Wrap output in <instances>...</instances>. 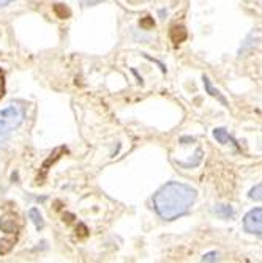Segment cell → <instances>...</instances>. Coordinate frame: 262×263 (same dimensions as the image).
<instances>
[{
  "label": "cell",
  "instance_id": "1",
  "mask_svg": "<svg viewBox=\"0 0 262 263\" xmlns=\"http://www.w3.org/2000/svg\"><path fill=\"white\" fill-rule=\"evenodd\" d=\"M196 197H198V192L191 186L171 181L154 195V206L161 219L174 221V219L188 214Z\"/></svg>",
  "mask_w": 262,
  "mask_h": 263
},
{
  "label": "cell",
  "instance_id": "2",
  "mask_svg": "<svg viewBox=\"0 0 262 263\" xmlns=\"http://www.w3.org/2000/svg\"><path fill=\"white\" fill-rule=\"evenodd\" d=\"M26 112L19 104H10L5 109H0V136L8 137V134L19 128L24 122Z\"/></svg>",
  "mask_w": 262,
  "mask_h": 263
},
{
  "label": "cell",
  "instance_id": "3",
  "mask_svg": "<svg viewBox=\"0 0 262 263\" xmlns=\"http://www.w3.org/2000/svg\"><path fill=\"white\" fill-rule=\"evenodd\" d=\"M245 232L262 238V208H254L245 214L243 217Z\"/></svg>",
  "mask_w": 262,
  "mask_h": 263
},
{
  "label": "cell",
  "instance_id": "4",
  "mask_svg": "<svg viewBox=\"0 0 262 263\" xmlns=\"http://www.w3.org/2000/svg\"><path fill=\"white\" fill-rule=\"evenodd\" d=\"M0 230H2V232H7V233L16 235L18 230H19V225L16 224L15 217H12V216H0Z\"/></svg>",
  "mask_w": 262,
  "mask_h": 263
},
{
  "label": "cell",
  "instance_id": "5",
  "mask_svg": "<svg viewBox=\"0 0 262 263\" xmlns=\"http://www.w3.org/2000/svg\"><path fill=\"white\" fill-rule=\"evenodd\" d=\"M213 137L220 142V144H232L234 147L238 148V144H237V140L227 133V131L224 128H215L213 129Z\"/></svg>",
  "mask_w": 262,
  "mask_h": 263
},
{
  "label": "cell",
  "instance_id": "6",
  "mask_svg": "<svg viewBox=\"0 0 262 263\" xmlns=\"http://www.w3.org/2000/svg\"><path fill=\"white\" fill-rule=\"evenodd\" d=\"M202 82H204V87H205V92H207V93H209L210 96H213V98H216V100H220V101L223 103V106H227L226 98L215 89V87L212 85V82H210V79L207 78V76H202Z\"/></svg>",
  "mask_w": 262,
  "mask_h": 263
},
{
  "label": "cell",
  "instance_id": "7",
  "mask_svg": "<svg viewBox=\"0 0 262 263\" xmlns=\"http://www.w3.org/2000/svg\"><path fill=\"white\" fill-rule=\"evenodd\" d=\"M62 153H67V148H65V147H60V148H57V150H54V153L51 155V158H48L45 162H43V167H41V172H43V175H41V180L46 177V173H48V167L51 166V164H54V162H56V161L60 158Z\"/></svg>",
  "mask_w": 262,
  "mask_h": 263
},
{
  "label": "cell",
  "instance_id": "8",
  "mask_svg": "<svg viewBox=\"0 0 262 263\" xmlns=\"http://www.w3.org/2000/svg\"><path fill=\"white\" fill-rule=\"evenodd\" d=\"M171 40L174 45H180L185 40H187V30L183 26H174L171 29Z\"/></svg>",
  "mask_w": 262,
  "mask_h": 263
},
{
  "label": "cell",
  "instance_id": "9",
  "mask_svg": "<svg viewBox=\"0 0 262 263\" xmlns=\"http://www.w3.org/2000/svg\"><path fill=\"white\" fill-rule=\"evenodd\" d=\"M215 213L220 216L221 219H232L234 217V210H232V206H229V205H216L215 206Z\"/></svg>",
  "mask_w": 262,
  "mask_h": 263
},
{
  "label": "cell",
  "instance_id": "10",
  "mask_svg": "<svg viewBox=\"0 0 262 263\" xmlns=\"http://www.w3.org/2000/svg\"><path fill=\"white\" fill-rule=\"evenodd\" d=\"M29 217L32 219V222L35 224V227L38 230H41L43 227H45V221H43V216H41L38 208H30V210H29Z\"/></svg>",
  "mask_w": 262,
  "mask_h": 263
},
{
  "label": "cell",
  "instance_id": "11",
  "mask_svg": "<svg viewBox=\"0 0 262 263\" xmlns=\"http://www.w3.org/2000/svg\"><path fill=\"white\" fill-rule=\"evenodd\" d=\"M16 244V236L13 238H4L0 239V255H5L8 254L10 250H12Z\"/></svg>",
  "mask_w": 262,
  "mask_h": 263
},
{
  "label": "cell",
  "instance_id": "12",
  "mask_svg": "<svg viewBox=\"0 0 262 263\" xmlns=\"http://www.w3.org/2000/svg\"><path fill=\"white\" fill-rule=\"evenodd\" d=\"M54 13H56L60 19H67L71 15L70 10L65 7V5H62V4H56V5H54Z\"/></svg>",
  "mask_w": 262,
  "mask_h": 263
},
{
  "label": "cell",
  "instance_id": "13",
  "mask_svg": "<svg viewBox=\"0 0 262 263\" xmlns=\"http://www.w3.org/2000/svg\"><path fill=\"white\" fill-rule=\"evenodd\" d=\"M248 197H249L251 200L262 202V183H259L257 186H254V188L248 192Z\"/></svg>",
  "mask_w": 262,
  "mask_h": 263
},
{
  "label": "cell",
  "instance_id": "14",
  "mask_svg": "<svg viewBox=\"0 0 262 263\" xmlns=\"http://www.w3.org/2000/svg\"><path fill=\"white\" fill-rule=\"evenodd\" d=\"M141 27L143 29H146V30H149V29H154L155 27V21H154V18H150V16H146V18H143L141 19Z\"/></svg>",
  "mask_w": 262,
  "mask_h": 263
},
{
  "label": "cell",
  "instance_id": "15",
  "mask_svg": "<svg viewBox=\"0 0 262 263\" xmlns=\"http://www.w3.org/2000/svg\"><path fill=\"white\" fill-rule=\"evenodd\" d=\"M4 95H5V73L0 68V100L4 98Z\"/></svg>",
  "mask_w": 262,
  "mask_h": 263
},
{
  "label": "cell",
  "instance_id": "16",
  "mask_svg": "<svg viewBox=\"0 0 262 263\" xmlns=\"http://www.w3.org/2000/svg\"><path fill=\"white\" fill-rule=\"evenodd\" d=\"M218 260V254L216 252H209L202 257V261H216Z\"/></svg>",
  "mask_w": 262,
  "mask_h": 263
},
{
  "label": "cell",
  "instance_id": "17",
  "mask_svg": "<svg viewBox=\"0 0 262 263\" xmlns=\"http://www.w3.org/2000/svg\"><path fill=\"white\" fill-rule=\"evenodd\" d=\"M87 232H89V230H87V227H85L84 224H79V225H78V235H79V236H82V238L87 236Z\"/></svg>",
  "mask_w": 262,
  "mask_h": 263
},
{
  "label": "cell",
  "instance_id": "18",
  "mask_svg": "<svg viewBox=\"0 0 262 263\" xmlns=\"http://www.w3.org/2000/svg\"><path fill=\"white\" fill-rule=\"evenodd\" d=\"M12 2H15V0H0V7H7V5H10Z\"/></svg>",
  "mask_w": 262,
  "mask_h": 263
},
{
  "label": "cell",
  "instance_id": "19",
  "mask_svg": "<svg viewBox=\"0 0 262 263\" xmlns=\"http://www.w3.org/2000/svg\"><path fill=\"white\" fill-rule=\"evenodd\" d=\"M7 137L5 136H0V147H2V144H4V140H5Z\"/></svg>",
  "mask_w": 262,
  "mask_h": 263
}]
</instances>
